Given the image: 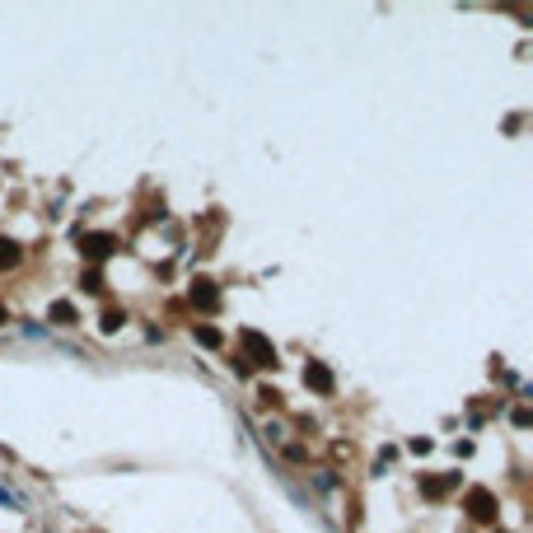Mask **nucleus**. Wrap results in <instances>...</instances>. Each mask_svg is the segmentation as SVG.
<instances>
[{
  "label": "nucleus",
  "mask_w": 533,
  "mask_h": 533,
  "mask_svg": "<svg viewBox=\"0 0 533 533\" xmlns=\"http://www.w3.org/2000/svg\"><path fill=\"white\" fill-rule=\"evenodd\" d=\"M80 285H84V290H94V295H98V290H103V276H98V271H84V276H80Z\"/></svg>",
  "instance_id": "nucleus-9"
},
{
  "label": "nucleus",
  "mask_w": 533,
  "mask_h": 533,
  "mask_svg": "<svg viewBox=\"0 0 533 533\" xmlns=\"http://www.w3.org/2000/svg\"><path fill=\"white\" fill-rule=\"evenodd\" d=\"M304 384H309V389H318V393H332V375H328V365L309 361V365H304Z\"/></svg>",
  "instance_id": "nucleus-3"
},
{
  "label": "nucleus",
  "mask_w": 533,
  "mask_h": 533,
  "mask_svg": "<svg viewBox=\"0 0 533 533\" xmlns=\"http://www.w3.org/2000/svg\"><path fill=\"white\" fill-rule=\"evenodd\" d=\"M19 257H24V253H19L15 239H0V271H5V266H19Z\"/></svg>",
  "instance_id": "nucleus-6"
},
{
  "label": "nucleus",
  "mask_w": 533,
  "mask_h": 533,
  "mask_svg": "<svg viewBox=\"0 0 533 533\" xmlns=\"http://www.w3.org/2000/svg\"><path fill=\"white\" fill-rule=\"evenodd\" d=\"M126 323V314H117V309H108V314H103V332H117Z\"/></svg>",
  "instance_id": "nucleus-8"
},
{
  "label": "nucleus",
  "mask_w": 533,
  "mask_h": 533,
  "mask_svg": "<svg viewBox=\"0 0 533 533\" xmlns=\"http://www.w3.org/2000/svg\"><path fill=\"white\" fill-rule=\"evenodd\" d=\"M52 318H57L61 328H70V323H75V304H70V299H57V304H52Z\"/></svg>",
  "instance_id": "nucleus-7"
},
{
  "label": "nucleus",
  "mask_w": 533,
  "mask_h": 533,
  "mask_svg": "<svg viewBox=\"0 0 533 533\" xmlns=\"http://www.w3.org/2000/svg\"><path fill=\"white\" fill-rule=\"evenodd\" d=\"M197 342H202V346H220V332L216 328H197Z\"/></svg>",
  "instance_id": "nucleus-10"
},
{
  "label": "nucleus",
  "mask_w": 533,
  "mask_h": 533,
  "mask_svg": "<svg viewBox=\"0 0 533 533\" xmlns=\"http://www.w3.org/2000/svg\"><path fill=\"white\" fill-rule=\"evenodd\" d=\"M80 253H89V257H108V253H112V234H84V239H80Z\"/></svg>",
  "instance_id": "nucleus-4"
},
{
  "label": "nucleus",
  "mask_w": 533,
  "mask_h": 533,
  "mask_svg": "<svg viewBox=\"0 0 533 533\" xmlns=\"http://www.w3.org/2000/svg\"><path fill=\"white\" fill-rule=\"evenodd\" d=\"M5 318H10V314H5V304H0V323H5Z\"/></svg>",
  "instance_id": "nucleus-11"
},
{
  "label": "nucleus",
  "mask_w": 533,
  "mask_h": 533,
  "mask_svg": "<svg viewBox=\"0 0 533 533\" xmlns=\"http://www.w3.org/2000/svg\"><path fill=\"white\" fill-rule=\"evenodd\" d=\"M468 515L472 519H496V501H491V491H482V486H477V491H468Z\"/></svg>",
  "instance_id": "nucleus-2"
},
{
  "label": "nucleus",
  "mask_w": 533,
  "mask_h": 533,
  "mask_svg": "<svg viewBox=\"0 0 533 533\" xmlns=\"http://www.w3.org/2000/svg\"><path fill=\"white\" fill-rule=\"evenodd\" d=\"M192 304H197V309H216V304H220L216 285H211V281H197V285H192Z\"/></svg>",
  "instance_id": "nucleus-5"
},
{
  "label": "nucleus",
  "mask_w": 533,
  "mask_h": 533,
  "mask_svg": "<svg viewBox=\"0 0 533 533\" xmlns=\"http://www.w3.org/2000/svg\"><path fill=\"white\" fill-rule=\"evenodd\" d=\"M239 342H243V351H248L253 365H276V346L266 342L262 332H239Z\"/></svg>",
  "instance_id": "nucleus-1"
}]
</instances>
